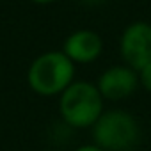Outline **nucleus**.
I'll return each instance as SVG.
<instances>
[{"label":"nucleus","instance_id":"obj_1","mask_svg":"<svg viewBox=\"0 0 151 151\" xmlns=\"http://www.w3.org/2000/svg\"><path fill=\"white\" fill-rule=\"evenodd\" d=\"M27 82L39 96H60L75 82V64L62 50L45 52L30 62Z\"/></svg>","mask_w":151,"mask_h":151},{"label":"nucleus","instance_id":"obj_2","mask_svg":"<svg viewBox=\"0 0 151 151\" xmlns=\"http://www.w3.org/2000/svg\"><path fill=\"white\" fill-rule=\"evenodd\" d=\"M103 101L96 84L75 80L59 96V114L71 128H93L103 114Z\"/></svg>","mask_w":151,"mask_h":151},{"label":"nucleus","instance_id":"obj_3","mask_svg":"<svg viewBox=\"0 0 151 151\" xmlns=\"http://www.w3.org/2000/svg\"><path fill=\"white\" fill-rule=\"evenodd\" d=\"M93 144L103 151H132L140 142L139 121L123 109L103 110L91 128Z\"/></svg>","mask_w":151,"mask_h":151},{"label":"nucleus","instance_id":"obj_4","mask_svg":"<svg viewBox=\"0 0 151 151\" xmlns=\"http://www.w3.org/2000/svg\"><path fill=\"white\" fill-rule=\"evenodd\" d=\"M119 52L124 64L135 71L151 64V25L147 22L130 23L121 34Z\"/></svg>","mask_w":151,"mask_h":151},{"label":"nucleus","instance_id":"obj_5","mask_svg":"<svg viewBox=\"0 0 151 151\" xmlns=\"http://www.w3.org/2000/svg\"><path fill=\"white\" fill-rule=\"evenodd\" d=\"M96 87L103 100L119 101L135 93L139 87V75L130 66H112L105 69L96 82Z\"/></svg>","mask_w":151,"mask_h":151},{"label":"nucleus","instance_id":"obj_6","mask_svg":"<svg viewBox=\"0 0 151 151\" xmlns=\"http://www.w3.org/2000/svg\"><path fill=\"white\" fill-rule=\"evenodd\" d=\"M62 52L73 64H89L101 55L103 41L98 32L89 29H80L71 32L66 37Z\"/></svg>","mask_w":151,"mask_h":151},{"label":"nucleus","instance_id":"obj_7","mask_svg":"<svg viewBox=\"0 0 151 151\" xmlns=\"http://www.w3.org/2000/svg\"><path fill=\"white\" fill-rule=\"evenodd\" d=\"M137 75H139V86L144 91L151 93V64L144 66L140 71H137Z\"/></svg>","mask_w":151,"mask_h":151},{"label":"nucleus","instance_id":"obj_8","mask_svg":"<svg viewBox=\"0 0 151 151\" xmlns=\"http://www.w3.org/2000/svg\"><path fill=\"white\" fill-rule=\"evenodd\" d=\"M75 151H103V149L98 147L96 144H84V146H78Z\"/></svg>","mask_w":151,"mask_h":151},{"label":"nucleus","instance_id":"obj_9","mask_svg":"<svg viewBox=\"0 0 151 151\" xmlns=\"http://www.w3.org/2000/svg\"><path fill=\"white\" fill-rule=\"evenodd\" d=\"M30 2H34V4H50L53 0H30Z\"/></svg>","mask_w":151,"mask_h":151}]
</instances>
